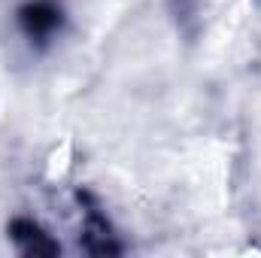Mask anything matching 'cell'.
Returning a JSON list of instances; mask_svg holds the SVG:
<instances>
[{
    "label": "cell",
    "mask_w": 261,
    "mask_h": 258,
    "mask_svg": "<svg viewBox=\"0 0 261 258\" xmlns=\"http://www.w3.org/2000/svg\"><path fill=\"white\" fill-rule=\"evenodd\" d=\"M58 21H61V12H58L52 3H46V0L31 3V6L21 12V24H24V31H28L31 37H49V34L58 28Z\"/></svg>",
    "instance_id": "2"
},
{
    "label": "cell",
    "mask_w": 261,
    "mask_h": 258,
    "mask_svg": "<svg viewBox=\"0 0 261 258\" xmlns=\"http://www.w3.org/2000/svg\"><path fill=\"white\" fill-rule=\"evenodd\" d=\"M12 240H15L18 249L28 252V255H55V252H58L55 240H49V234H43V231H40L34 222H28V219H18V222L12 225Z\"/></svg>",
    "instance_id": "1"
}]
</instances>
